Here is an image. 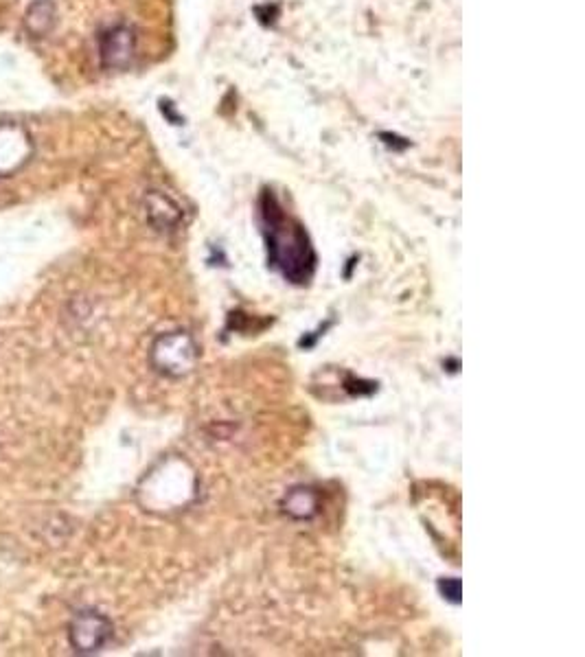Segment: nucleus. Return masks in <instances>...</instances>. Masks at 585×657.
Listing matches in <instances>:
<instances>
[{
  "instance_id": "f257e3e1",
  "label": "nucleus",
  "mask_w": 585,
  "mask_h": 657,
  "mask_svg": "<svg viewBox=\"0 0 585 657\" xmlns=\"http://www.w3.org/2000/svg\"><path fill=\"white\" fill-rule=\"evenodd\" d=\"M270 263L292 283H307L316 268V255L305 228L283 213L274 195H263L261 206Z\"/></svg>"
},
{
  "instance_id": "f03ea898",
  "label": "nucleus",
  "mask_w": 585,
  "mask_h": 657,
  "mask_svg": "<svg viewBox=\"0 0 585 657\" xmlns=\"http://www.w3.org/2000/svg\"><path fill=\"white\" fill-rule=\"evenodd\" d=\"M195 357L193 340L187 333H171V336H163L152 349V360L158 371L167 375H182L187 373Z\"/></svg>"
},
{
  "instance_id": "7ed1b4c3",
  "label": "nucleus",
  "mask_w": 585,
  "mask_h": 657,
  "mask_svg": "<svg viewBox=\"0 0 585 657\" xmlns=\"http://www.w3.org/2000/svg\"><path fill=\"white\" fill-rule=\"evenodd\" d=\"M112 636V625L106 616L97 612H82L77 614L71 622V631L68 638L77 653H95Z\"/></svg>"
},
{
  "instance_id": "20e7f679",
  "label": "nucleus",
  "mask_w": 585,
  "mask_h": 657,
  "mask_svg": "<svg viewBox=\"0 0 585 657\" xmlns=\"http://www.w3.org/2000/svg\"><path fill=\"white\" fill-rule=\"evenodd\" d=\"M134 49H136V36L128 25L110 27L99 40L101 64L110 68V71H121V68L132 62Z\"/></svg>"
},
{
  "instance_id": "39448f33",
  "label": "nucleus",
  "mask_w": 585,
  "mask_h": 657,
  "mask_svg": "<svg viewBox=\"0 0 585 657\" xmlns=\"http://www.w3.org/2000/svg\"><path fill=\"white\" fill-rule=\"evenodd\" d=\"M31 154L29 136L16 125H0V174L16 171Z\"/></svg>"
},
{
  "instance_id": "423d86ee",
  "label": "nucleus",
  "mask_w": 585,
  "mask_h": 657,
  "mask_svg": "<svg viewBox=\"0 0 585 657\" xmlns=\"http://www.w3.org/2000/svg\"><path fill=\"white\" fill-rule=\"evenodd\" d=\"M145 209L147 219L152 222V226H156V230H174L182 219L180 206L160 191H152L147 195Z\"/></svg>"
},
{
  "instance_id": "0eeeda50",
  "label": "nucleus",
  "mask_w": 585,
  "mask_h": 657,
  "mask_svg": "<svg viewBox=\"0 0 585 657\" xmlns=\"http://www.w3.org/2000/svg\"><path fill=\"white\" fill-rule=\"evenodd\" d=\"M57 9L51 0H33L25 14V27L33 38H44L55 29Z\"/></svg>"
},
{
  "instance_id": "6e6552de",
  "label": "nucleus",
  "mask_w": 585,
  "mask_h": 657,
  "mask_svg": "<svg viewBox=\"0 0 585 657\" xmlns=\"http://www.w3.org/2000/svg\"><path fill=\"white\" fill-rule=\"evenodd\" d=\"M443 596L450 603H461V581L458 579H445L439 583Z\"/></svg>"
}]
</instances>
